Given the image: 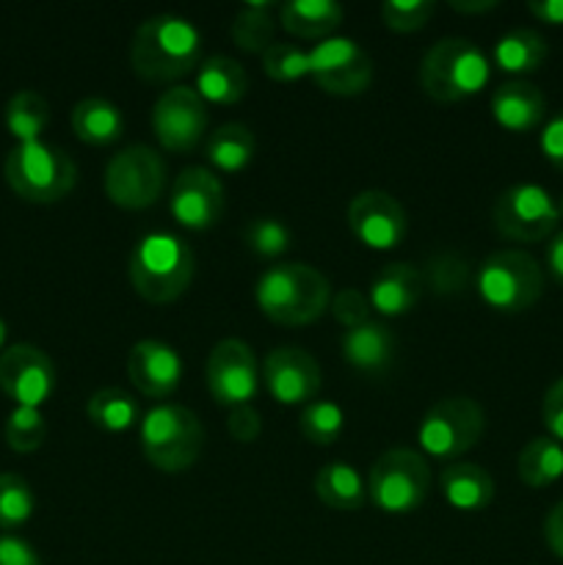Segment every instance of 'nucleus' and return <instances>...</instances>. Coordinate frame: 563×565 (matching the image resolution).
Listing matches in <instances>:
<instances>
[{"label": "nucleus", "mask_w": 563, "mask_h": 565, "mask_svg": "<svg viewBox=\"0 0 563 565\" xmlns=\"http://www.w3.org/2000/svg\"><path fill=\"white\" fill-rule=\"evenodd\" d=\"M202 36L185 17L155 14L132 33L130 64L141 81L171 83L199 70Z\"/></svg>", "instance_id": "1"}, {"label": "nucleus", "mask_w": 563, "mask_h": 565, "mask_svg": "<svg viewBox=\"0 0 563 565\" xmlns=\"http://www.w3.org/2000/svg\"><path fill=\"white\" fill-rule=\"evenodd\" d=\"M254 303L276 326H309L326 315L331 285L307 263L270 265L254 281Z\"/></svg>", "instance_id": "2"}, {"label": "nucleus", "mask_w": 563, "mask_h": 565, "mask_svg": "<svg viewBox=\"0 0 563 565\" xmlns=\"http://www.w3.org/2000/svg\"><path fill=\"white\" fill-rule=\"evenodd\" d=\"M196 274V257L182 237L171 232H147L127 257L130 285L144 301L171 303L188 290Z\"/></svg>", "instance_id": "3"}, {"label": "nucleus", "mask_w": 563, "mask_h": 565, "mask_svg": "<svg viewBox=\"0 0 563 565\" xmlns=\"http://www.w3.org/2000/svg\"><path fill=\"white\" fill-rule=\"evenodd\" d=\"M141 452L155 469L166 475L188 472L204 447V428L196 414L177 403L149 408L138 423Z\"/></svg>", "instance_id": "4"}, {"label": "nucleus", "mask_w": 563, "mask_h": 565, "mask_svg": "<svg viewBox=\"0 0 563 565\" xmlns=\"http://www.w3.org/2000/svg\"><path fill=\"white\" fill-rule=\"evenodd\" d=\"M489 58L469 39L445 36L425 53L419 86L436 103H461L489 83Z\"/></svg>", "instance_id": "5"}, {"label": "nucleus", "mask_w": 563, "mask_h": 565, "mask_svg": "<svg viewBox=\"0 0 563 565\" xmlns=\"http://www.w3.org/2000/svg\"><path fill=\"white\" fill-rule=\"evenodd\" d=\"M6 182L28 202H61L75 188L77 169L64 149L42 141L14 143L3 160Z\"/></svg>", "instance_id": "6"}, {"label": "nucleus", "mask_w": 563, "mask_h": 565, "mask_svg": "<svg viewBox=\"0 0 563 565\" xmlns=\"http://www.w3.org/2000/svg\"><path fill=\"white\" fill-rule=\"evenodd\" d=\"M480 301L502 315L528 312L544 292V270L519 248H502L484 259L475 276Z\"/></svg>", "instance_id": "7"}, {"label": "nucleus", "mask_w": 563, "mask_h": 565, "mask_svg": "<svg viewBox=\"0 0 563 565\" xmlns=\"http://www.w3.org/2000/svg\"><path fill=\"white\" fill-rule=\"evenodd\" d=\"M368 497L381 513L406 516L423 508L431 494V467L425 456L408 447H392L375 458L368 475Z\"/></svg>", "instance_id": "8"}, {"label": "nucleus", "mask_w": 563, "mask_h": 565, "mask_svg": "<svg viewBox=\"0 0 563 565\" xmlns=\"http://www.w3.org/2000/svg\"><path fill=\"white\" fill-rule=\"evenodd\" d=\"M486 430V412L472 397H445L419 419L417 441L431 458L458 461L472 450Z\"/></svg>", "instance_id": "9"}, {"label": "nucleus", "mask_w": 563, "mask_h": 565, "mask_svg": "<svg viewBox=\"0 0 563 565\" xmlns=\"http://www.w3.org/2000/svg\"><path fill=\"white\" fill-rule=\"evenodd\" d=\"M103 188L116 207L130 213L152 207L166 188L163 158L144 143H130L108 160Z\"/></svg>", "instance_id": "10"}, {"label": "nucleus", "mask_w": 563, "mask_h": 565, "mask_svg": "<svg viewBox=\"0 0 563 565\" xmlns=\"http://www.w3.org/2000/svg\"><path fill=\"white\" fill-rule=\"evenodd\" d=\"M495 230L513 243H539L552 235L561 221L555 199L535 182H519L497 196L491 210Z\"/></svg>", "instance_id": "11"}, {"label": "nucleus", "mask_w": 563, "mask_h": 565, "mask_svg": "<svg viewBox=\"0 0 563 565\" xmlns=\"http://www.w3.org/2000/svg\"><path fill=\"white\" fill-rule=\"evenodd\" d=\"M309 77L331 97H359L373 83V61L348 36H329L309 50Z\"/></svg>", "instance_id": "12"}, {"label": "nucleus", "mask_w": 563, "mask_h": 565, "mask_svg": "<svg viewBox=\"0 0 563 565\" xmlns=\"http://www.w3.org/2000/svg\"><path fill=\"white\" fill-rule=\"evenodd\" d=\"M204 381H208V392L219 406L237 408L248 406L259 390V373L257 356L252 348L243 340L226 337L219 345L210 351L208 367H204Z\"/></svg>", "instance_id": "13"}, {"label": "nucleus", "mask_w": 563, "mask_h": 565, "mask_svg": "<svg viewBox=\"0 0 563 565\" xmlns=\"http://www.w3.org/2000/svg\"><path fill=\"white\" fill-rule=\"evenodd\" d=\"M346 218L353 237L370 252H392L401 246L408 232L406 210L401 207V202L392 193L375 188L357 193L348 202Z\"/></svg>", "instance_id": "14"}, {"label": "nucleus", "mask_w": 563, "mask_h": 565, "mask_svg": "<svg viewBox=\"0 0 563 565\" xmlns=\"http://www.w3.org/2000/svg\"><path fill=\"white\" fill-rule=\"evenodd\" d=\"M152 130L166 152H191L208 130V105L196 88H166L152 108Z\"/></svg>", "instance_id": "15"}, {"label": "nucleus", "mask_w": 563, "mask_h": 565, "mask_svg": "<svg viewBox=\"0 0 563 565\" xmlns=\"http://www.w3.org/2000/svg\"><path fill=\"white\" fill-rule=\"evenodd\" d=\"M226 207L224 185L215 171L204 166H188L174 177L169 199L171 218L191 232H208L221 221Z\"/></svg>", "instance_id": "16"}, {"label": "nucleus", "mask_w": 563, "mask_h": 565, "mask_svg": "<svg viewBox=\"0 0 563 565\" xmlns=\"http://www.w3.org/2000/svg\"><path fill=\"white\" fill-rule=\"evenodd\" d=\"M0 390L14 406L42 408L55 392V364L42 348L17 342L0 353Z\"/></svg>", "instance_id": "17"}, {"label": "nucleus", "mask_w": 563, "mask_h": 565, "mask_svg": "<svg viewBox=\"0 0 563 565\" xmlns=\"http://www.w3.org/2000/svg\"><path fill=\"white\" fill-rule=\"evenodd\" d=\"M263 384L282 406H307L318 397L320 367L304 348H274L263 362Z\"/></svg>", "instance_id": "18"}, {"label": "nucleus", "mask_w": 563, "mask_h": 565, "mask_svg": "<svg viewBox=\"0 0 563 565\" xmlns=\"http://www.w3.org/2000/svg\"><path fill=\"white\" fill-rule=\"evenodd\" d=\"M127 379L138 395L166 401L182 381V359L177 348L160 340H138L127 353Z\"/></svg>", "instance_id": "19"}, {"label": "nucleus", "mask_w": 563, "mask_h": 565, "mask_svg": "<svg viewBox=\"0 0 563 565\" xmlns=\"http://www.w3.org/2000/svg\"><path fill=\"white\" fill-rule=\"evenodd\" d=\"M425 290L423 270L412 263H390L370 281V307L384 318H403L419 303Z\"/></svg>", "instance_id": "20"}, {"label": "nucleus", "mask_w": 563, "mask_h": 565, "mask_svg": "<svg viewBox=\"0 0 563 565\" xmlns=\"http://www.w3.org/2000/svg\"><path fill=\"white\" fill-rule=\"evenodd\" d=\"M491 116L502 130L528 132L544 121L546 99L541 88L528 81L502 83L491 94Z\"/></svg>", "instance_id": "21"}, {"label": "nucleus", "mask_w": 563, "mask_h": 565, "mask_svg": "<svg viewBox=\"0 0 563 565\" xmlns=\"http://www.w3.org/2000/svg\"><path fill=\"white\" fill-rule=\"evenodd\" d=\"M442 500L461 513L486 511L495 500V480L480 463L453 461L439 475Z\"/></svg>", "instance_id": "22"}, {"label": "nucleus", "mask_w": 563, "mask_h": 565, "mask_svg": "<svg viewBox=\"0 0 563 565\" xmlns=\"http://www.w3.org/2000/svg\"><path fill=\"white\" fill-rule=\"evenodd\" d=\"M340 351H342V359H346L353 370L375 375L392 367V362H395L397 340L384 323L368 320L364 326L348 329L346 334H342Z\"/></svg>", "instance_id": "23"}, {"label": "nucleus", "mask_w": 563, "mask_h": 565, "mask_svg": "<svg viewBox=\"0 0 563 565\" xmlns=\"http://www.w3.org/2000/svg\"><path fill=\"white\" fill-rule=\"evenodd\" d=\"M72 130L88 147H110L125 132V114L105 97H83L72 108Z\"/></svg>", "instance_id": "24"}, {"label": "nucleus", "mask_w": 563, "mask_h": 565, "mask_svg": "<svg viewBox=\"0 0 563 565\" xmlns=\"http://www.w3.org/2000/svg\"><path fill=\"white\" fill-rule=\"evenodd\" d=\"M342 6L337 0H290L279 6V22L290 36L329 39L342 25Z\"/></svg>", "instance_id": "25"}, {"label": "nucleus", "mask_w": 563, "mask_h": 565, "mask_svg": "<svg viewBox=\"0 0 563 565\" xmlns=\"http://www.w3.org/2000/svg\"><path fill=\"white\" fill-rule=\"evenodd\" d=\"M196 94L204 99V105H235L246 97L248 75L235 58L226 55H213L196 70Z\"/></svg>", "instance_id": "26"}, {"label": "nucleus", "mask_w": 563, "mask_h": 565, "mask_svg": "<svg viewBox=\"0 0 563 565\" xmlns=\"http://www.w3.org/2000/svg\"><path fill=\"white\" fill-rule=\"evenodd\" d=\"M315 494L331 511H359L368 500V483L346 461H331L315 475Z\"/></svg>", "instance_id": "27"}, {"label": "nucleus", "mask_w": 563, "mask_h": 565, "mask_svg": "<svg viewBox=\"0 0 563 565\" xmlns=\"http://www.w3.org/2000/svg\"><path fill=\"white\" fill-rule=\"evenodd\" d=\"M257 152V136L241 121H226L208 138V160L224 174L243 171Z\"/></svg>", "instance_id": "28"}, {"label": "nucleus", "mask_w": 563, "mask_h": 565, "mask_svg": "<svg viewBox=\"0 0 563 565\" xmlns=\"http://www.w3.org/2000/svg\"><path fill=\"white\" fill-rule=\"evenodd\" d=\"M546 58V42L530 28H513L495 44V64L508 75H530L541 70Z\"/></svg>", "instance_id": "29"}, {"label": "nucleus", "mask_w": 563, "mask_h": 565, "mask_svg": "<svg viewBox=\"0 0 563 565\" xmlns=\"http://www.w3.org/2000/svg\"><path fill=\"white\" fill-rule=\"evenodd\" d=\"M517 475L528 489H546L563 478V445L550 436H535L519 450Z\"/></svg>", "instance_id": "30"}, {"label": "nucleus", "mask_w": 563, "mask_h": 565, "mask_svg": "<svg viewBox=\"0 0 563 565\" xmlns=\"http://www.w3.org/2000/svg\"><path fill=\"white\" fill-rule=\"evenodd\" d=\"M279 22V6L274 3H246L232 20V42L243 50V53L263 55L265 50L274 44V31Z\"/></svg>", "instance_id": "31"}, {"label": "nucleus", "mask_w": 563, "mask_h": 565, "mask_svg": "<svg viewBox=\"0 0 563 565\" xmlns=\"http://www.w3.org/2000/svg\"><path fill=\"white\" fill-rule=\"evenodd\" d=\"M3 121L11 136L17 138V143L42 141V132L50 125V103L33 88H20L6 103Z\"/></svg>", "instance_id": "32"}, {"label": "nucleus", "mask_w": 563, "mask_h": 565, "mask_svg": "<svg viewBox=\"0 0 563 565\" xmlns=\"http://www.w3.org/2000/svg\"><path fill=\"white\" fill-rule=\"evenodd\" d=\"M86 417L105 434H125L138 423V403L119 386H103L88 397Z\"/></svg>", "instance_id": "33"}, {"label": "nucleus", "mask_w": 563, "mask_h": 565, "mask_svg": "<svg viewBox=\"0 0 563 565\" xmlns=\"http://www.w3.org/2000/svg\"><path fill=\"white\" fill-rule=\"evenodd\" d=\"M346 414L334 401H312L301 408L298 417V430L304 439L315 447H329L340 439Z\"/></svg>", "instance_id": "34"}, {"label": "nucleus", "mask_w": 563, "mask_h": 565, "mask_svg": "<svg viewBox=\"0 0 563 565\" xmlns=\"http://www.w3.org/2000/svg\"><path fill=\"white\" fill-rule=\"evenodd\" d=\"M36 511V494L31 483L17 472H0V527H22Z\"/></svg>", "instance_id": "35"}, {"label": "nucleus", "mask_w": 563, "mask_h": 565, "mask_svg": "<svg viewBox=\"0 0 563 565\" xmlns=\"http://www.w3.org/2000/svg\"><path fill=\"white\" fill-rule=\"evenodd\" d=\"M6 441L17 452H33L44 445L47 436V419L36 406H14L6 417Z\"/></svg>", "instance_id": "36"}, {"label": "nucleus", "mask_w": 563, "mask_h": 565, "mask_svg": "<svg viewBox=\"0 0 563 565\" xmlns=\"http://www.w3.org/2000/svg\"><path fill=\"white\" fill-rule=\"evenodd\" d=\"M423 281L436 296H456L469 285V263L456 252L434 254L425 265Z\"/></svg>", "instance_id": "37"}, {"label": "nucleus", "mask_w": 563, "mask_h": 565, "mask_svg": "<svg viewBox=\"0 0 563 565\" xmlns=\"http://www.w3.org/2000/svg\"><path fill=\"white\" fill-rule=\"evenodd\" d=\"M243 243H246L248 252L254 257H263V259H276L282 254H287L290 248L293 235L287 230L285 221L279 218H254L252 224L246 226L243 232Z\"/></svg>", "instance_id": "38"}, {"label": "nucleus", "mask_w": 563, "mask_h": 565, "mask_svg": "<svg viewBox=\"0 0 563 565\" xmlns=\"http://www.w3.org/2000/svg\"><path fill=\"white\" fill-rule=\"evenodd\" d=\"M263 72L276 83H296L309 75V53L287 42H274L263 55Z\"/></svg>", "instance_id": "39"}, {"label": "nucleus", "mask_w": 563, "mask_h": 565, "mask_svg": "<svg viewBox=\"0 0 563 565\" xmlns=\"http://www.w3.org/2000/svg\"><path fill=\"white\" fill-rule=\"evenodd\" d=\"M434 0H386L381 6V20L390 31L395 33H414L423 31L434 17Z\"/></svg>", "instance_id": "40"}, {"label": "nucleus", "mask_w": 563, "mask_h": 565, "mask_svg": "<svg viewBox=\"0 0 563 565\" xmlns=\"http://www.w3.org/2000/svg\"><path fill=\"white\" fill-rule=\"evenodd\" d=\"M329 312L334 315L337 323L348 331V329H357V326L368 323L373 307H370L368 292L357 290V287H346V290H340L337 296H331Z\"/></svg>", "instance_id": "41"}, {"label": "nucleus", "mask_w": 563, "mask_h": 565, "mask_svg": "<svg viewBox=\"0 0 563 565\" xmlns=\"http://www.w3.org/2000/svg\"><path fill=\"white\" fill-rule=\"evenodd\" d=\"M226 430H230L232 439L241 441V445H252V441H257L259 434H263V417H259V412L252 403H248V406L230 408Z\"/></svg>", "instance_id": "42"}, {"label": "nucleus", "mask_w": 563, "mask_h": 565, "mask_svg": "<svg viewBox=\"0 0 563 565\" xmlns=\"http://www.w3.org/2000/svg\"><path fill=\"white\" fill-rule=\"evenodd\" d=\"M541 419L557 445H563V379H557L550 390L544 392V403H541Z\"/></svg>", "instance_id": "43"}, {"label": "nucleus", "mask_w": 563, "mask_h": 565, "mask_svg": "<svg viewBox=\"0 0 563 565\" xmlns=\"http://www.w3.org/2000/svg\"><path fill=\"white\" fill-rule=\"evenodd\" d=\"M0 565H42L33 544L14 533H0Z\"/></svg>", "instance_id": "44"}, {"label": "nucleus", "mask_w": 563, "mask_h": 565, "mask_svg": "<svg viewBox=\"0 0 563 565\" xmlns=\"http://www.w3.org/2000/svg\"><path fill=\"white\" fill-rule=\"evenodd\" d=\"M539 147L541 152H544V158L550 160L555 169L563 171V110H557V114L546 121V127L541 130Z\"/></svg>", "instance_id": "45"}, {"label": "nucleus", "mask_w": 563, "mask_h": 565, "mask_svg": "<svg viewBox=\"0 0 563 565\" xmlns=\"http://www.w3.org/2000/svg\"><path fill=\"white\" fill-rule=\"evenodd\" d=\"M544 541L552 555L563 561V502H557L544 519Z\"/></svg>", "instance_id": "46"}, {"label": "nucleus", "mask_w": 563, "mask_h": 565, "mask_svg": "<svg viewBox=\"0 0 563 565\" xmlns=\"http://www.w3.org/2000/svg\"><path fill=\"white\" fill-rule=\"evenodd\" d=\"M528 11L546 25H563V0H530Z\"/></svg>", "instance_id": "47"}, {"label": "nucleus", "mask_w": 563, "mask_h": 565, "mask_svg": "<svg viewBox=\"0 0 563 565\" xmlns=\"http://www.w3.org/2000/svg\"><path fill=\"white\" fill-rule=\"evenodd\" d=\"M546 268H550L552 279L563 287V232H557L546 246Z\"/></svg>", "instance_id": "48"}, {"label": "nucleus", "mask_w": 563, "mask_h": 565, "mask_svg": "<svg viewBox=\"0 0 563 565\" xmlns=\"http://www.w3.org/2000/svg\"><path fill=\"white\" fill-rule=\"evenodd\" d=\"M497 0H450V9L458 14H484V11L497 9Z\"/></svg>", "instance_id": "49"}, {"label": "nucleus", "mask_w": 563, "mask_h": 565, "mask_svg": "<svg viewBox=\"0 0 563 565\" xmlns=\"http://www.w3.org/2000/svg\"><path fill=\"white\" fill-rule=\"evenodd\" d=\"M6 337H9V326H6V320L0 318V353H3V345H6Z\"/></svg>", "instance_id": "50"}, {"label": "nucleus", "mask_w": 563, "mask_h": 565, "mask_svg": "<svg viewBox=\"0 0 563 565\" xmlns=\"http://www.w3.org/2000/svg\"><path fill=\"white\" fill-rule=\"evenodd\" d=\"M557 210H561V218H563V196H561V202H557Z\"/></svg>", "instance_id": "51"}]
</instances>
